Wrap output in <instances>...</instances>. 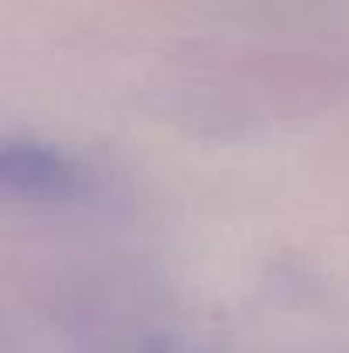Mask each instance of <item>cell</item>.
Wrapping results in <instances>:
<instances>
[{
  "mask_svg": "<svg viewBox=\"0 0 349 353\" xmlns=\"http://www.w3.org/2000/svg\"><path fill=\"white\" fill-rule=\"evenodd\" d=\"M0 185L24 203H76L93 192V172L48 141L7 137L0 148Z\"/></svg>",
  "mask_w": 349,
  "mask_h": 353,
  "instance_id": "6da1fadb",
  "label": "cell"
}]
</instances>
